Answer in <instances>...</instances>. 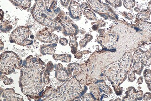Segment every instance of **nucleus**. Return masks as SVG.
Masks as SVG:
<instances>
[{"mask_svg": "<svg viewBox=\"0 0 151 101\" xmlns=\"http://www.w3.org/2000/svg\"><path fill=\"white\" fill-rule=\"evenodd\" d=\"M46 68V64L41 59L31 55L23 61L20 69L19 87L22 93L29 101L45 86L43 77Z\"/></svg>", "mask_w": 151, "mask_h": 101, "instance_id": "1", "label": "nucleus"}, {"mask_svg": "<svg viewBox=\"0 0 151 101\" xmlns=\"http://www.w3.org/2000/svg\"><path fill=\"white\" fill-rule=\"evenodd\" d=\"M87 85L80 84L76 78L72 77L56 89L47 101H75L82 97L88 90Z\"/></svg>", "mask_w": 151, "mask_h": 101, "instance_id": "2", "label": "nucleus"}, {"mask_svg": "<svg viewBox=\"0 0 151 101\" xmlns=\"http://www.w3.org/2000/svg\"><path fill=\"white\" fill-rule=\"evenodd\" d=\"M61 10L59 8L47 10L45 4L42 0H38L35 2L31 13L35 20L42 25L48 27L54 32H63V27L61 24L56 22V19Z\"/></svg>", "mask_w": 151, "mask_h": 101, "instance_id": "3", "label": "nucleus"}, {"mask_svg": "<svg viewBox=\"0 0 151 101\" xmlns=\"http://www.w3.org/2000/svg\"><path fill=\"white\" fill-rule=\"evenodd\" d=\"M132 62L131 52H126L118 61L106 67L104 70V75L112 85H120L127 79Z\"/></svg>", "mask_w": 151, "mask_h": 101, "instance_id": "4", "label": "nucleus"}, {"mask_svg": "<svg viewBox=\"0 0 151 101\" xmlns=\"http://www.w3.org/2000/svg\"><path fill=\"white\" fill-rule=\"evenodd\" d=\"M151 50L144 51L141 48H138L136 50L132 56V66L131 67L128 73V79L130 82H133L135 80V74L141 75L144 66L151 65Z\"/></svg>", "mask_w": 151, "mask_h": 101, "instance_id": "5", "label": "nucleus"}, {"mask_svg": "<svg viewBox=\"0 0 151 101\" xmlns=\"http://www.w3.org/2000/svg\"><path fill=\"white\" fill-rule=\"evenodd\" d=\"M22 63V59L13 51L4 52L1 55V73L5 75H11L15 70L20 69Z\"/></svg>", "mask_w": 151, "mask_h": 101, "instance_id": "6", "label": "nucleus"}, {"mask_svg": "<svg viewBox=\"0 0 151 101\" xmlns=\"http://www.w3.org/2000/svg\"><path fill=\"white\" fill-rule=\"evenodd\" d=\"M91 9L105 20L118 21V17L109 4H104L101 0H86Z\"/></svg>", "mask_w": 151, "mask_h": 101, "instance_id": "7", "label": "nucleus"}, {"mask_svg": "<svg viewBox=\"0 0 151 101\" xmlns=\"http://www.w3.org/2000/svg\"><path fill=\"white\" fill-rule=\"evenodd\" d=\"M119 35L114 30H111L103 35L98 36L97 41L103 48L102 50L114 53L116 52V46L119 41Z\"/></svg>", "mask_w": 151, "mask_h": 101, "instance_id": "8", "label": "nucleus"}, {"mask_svg": "<svg viewBox=\"0 0 151 101\" xmlns=\"http://www.w3.org/2000/svg\"><path fill=\"white\" fill-rule=\"evenodd\" d=\"M29 38H30V35L29 27L22 26L18 27L12 31L10 35L9 41L11 43L26 46L31 45L33 43V40Z\"/></svg>", "mask_w": 151, "mask_h": 101, "instance_id": "9", "label": "nucleus"}, {"mask_svg": "<svg viewBox=\"0 0 151 101\" xmlns=\"http://www.w3.org/2000/svg\"><path fill=\"white\" fill-rule=\"evenodd\" d=\"M35 37L39 41L42 43L57 44L59 41L57 35L53 33V31L47 27H45L37 32Z\"/></svg>", "mask_w": 151, "mask_h": 101, "instance_id": "10", "label": "nucleus"}, {"mask_svg": "<svg viewBox=\"0 0 151 101\" xmlns=\"http://www.w3.org/2000/svg\"><path fill=\"white\" fill-rule=\"evenodd\" d=\"M60 24L63 27V30L62 33L65 36L76 35L79 34V30L78 26L74 23L73 21L68 16L64 17Z\"/></svg>", "mask_w": 151, "mask_h": 101, "instance_id": "11", "label": "nucleus"}, {"mask_svg": "<svg viewBox=\"0 0 151 101\" xmlns=\"http://www.w3.org/2000/svg\"><path fill=\"white\" fill-rule=\"evenodd\" d=\"M55 69V77L57 80L64 82L72 78V76L67 68L64 67L60 63L54 65Z\"/></svg>", "mask_w": 151, "mask_h": 101, "instance_id": "12", "label": "nucleus"}, {"mask_svg": "<svg viewBox=\"0 0 151 101\" xmlns=\"http://www.w3.org/2000/svg\"><path fill=\"white\" fill-rule=\"evenodd\" d=\"M68 9L70 17L77 21L81 19L83 12L81 5L75 1L71 0L68 6Z\"/></svg>", "mask_w": 151, "mask_h": 101, "instance_id": "13", "label": "nucleus"}, {"mask_svg": "<svg viewBox=\"0 0 151 101\" xmlns=\"http://www.w3.org/2000/svg\"><path fill=\"white\" fill-rule=\"evenodd\" d=\"M142 90L136 91L134 87H129L126 92V96L123 98L122 101H141L143 99Z\"/></svg>", "mask_w": 151, "mask_h": 101, "instance_id": "14", "label": "nucleus"}, {"mask_svg": "<svg viewBox=\"0 0 151 101\" xmlns=\"http://www.w3.org/2000/svg\"><path fill=\"white\" fill-rule=\"evenodd\" d=\"M1 96L4 101H24L22 96L16 93L14 89L12 88L2 89V92L1 91Z\"/></svg>", "mask_w": 151, "mask_h": 101, "instance_id": "15", "label": "nucleus"}, {"mask_svg": "<svg viewBox=\"0 0 151 101\" xmlns=\"http://www.w3.org/2000/svg\"><path fill=\"white\" fill-rule=\"evenodd\" d=\"M88 73L89 69L87 64H82V65H80V71L75 78L79 81L82 85H87Z\"/></svg>", "mask_w": 151, "mask_h": 101, "instance_id": "16", "label": "nucleus"}, {"mask_svg": "<svg viewBox=\"0 0 151 101\" xmlns=\"http://www.w3.org/2000/svg\"><path fill=\"white\" fill-rule=\"evenodd\" d=\"M56 43H50L42 45L40 48V51L43 55H54L55 53V48L57 46Z\"/></svg>", "mask_w": 151, "mask_h": 101, "instance_id": "17", "label": "nucleus"}, {"mask_svg": "<svg viewBox=\"0 0 151 101\" xmlns=\"http://www.w3.org/2000/svg\"><path fill=\"white\" fill-rule=\"evenodd\" d=\"M54 65L51 61H49L47 63V65H46V69L43 74V80L45 83V84H48L50 82V78L49 76H50V72L54 69Z\"/></svg>", "mask_w": 151, "mask_h": 101, "instance_id": "18", "label": "nucleus"}, {"mask_svg": "<svg viewBox=\"0 0 151 101\" xmlns=\"http://www.w3.org/2000/svg\"><path fill=\"white\" fill-rule=\"evenodd\" d=\"M13 4L17 7L27 9L30 8L31 0H9Z\"/></svg>", "mask_w": 151, "mask_h": 101, "instance_id": "19", "label": "nucleus"}, {"mask_svg": "<svg viewBox=\"0 0 151 101\" xmlns=\"http://www.w3.org/2000/svg\"><path fill=\"white\" fill-rule=\"evenodd\" d=\"M98 86L100 92L104 93L107 95H111L113 93L112 89L107 85L104 81H99L96 82Z\"/></svg>", "mask_w": 151, "mask_h": 101, "instance_id": "20", "label": "nucleus"}, {"mask_svg": "<svg viewBox=\"0 0 151 101\" xmlns=\"http://www.w3.org/2000/svg\"><path fill=\"white\" fill-rule=\"evenodd\" d=\"M150 15L151 14L147 9L141 10L137 14L135 21H147L150 19Z\"/></svg>", "mask_w": 151, "mask_h": 101, "instance_id": "21", "label": "nucleus"}, {"mask_svg": "<svg viewBox=\"0 0 151 101\" xmlns=\"http://www.w3.org/2000/svg\"><path fill=\"white\" fill-rule=\"evenodd\" d=\"M53 58L55 61H61L63 63H69L71 61L72 56L70 54H65L63 55L54 54Z\"/></svg>", "mask_w": 151, "mask_h": 101, "instance_id": "22", "label": "nucleus"}, {"mask_svg": "<svg viewBox=\"0 0 151 101\" xmlns=\"http://www.w3.org/2000/svg\"><path fill=\"white\" fill-rule=\"evenodd\" d=\"M69 38L70 39L69 46L71 48V52L73 54L75 55L78 52L77 48L78 47V43L77 42V38L76 37V35H71L69 36Z\"/></svg>", "mask_w": 151, "mask_h": 101, "instance_id": "23", "label": "nucleus"}, {"mask_svg": "<svg viewBox=\"0 0 151 101\" xmlns=\"http://www.w3.org/2000/svg\"><path fill=\"white\" fill-rule=\"evenodd\" d=\"M89 88H90L91 93L95 97L96 101H100L101 95V93L100 92V90L99 89L97 84L96 83L91 84L89 85Z\"/></svg>", "mask_w": 151, "mask_h": 101, "instance_id": "24", "label": "nucleus"}, {"mask_svg": "<svg viewBox=\"0 0 151 101\" xmlns=\"http://www.w3.org/2000/svg\"><path fill=\"white\" fill-rule=\"evenodd\" d=\"M12 26L8 20H1V30L4 33H8L12 30Z\"/></svg>", "mask_w": 151, "mask_h": 101, "instance_id": "25", "label": "nucleus"}, {"mask_svg": "<svg viewBox=\"0 0 151 101\" xmlns=\"http://www.w3.org/2000/svg\"><path fill=\"white\" fill-rule=\"evenodd\" d=\"M143 76L148 89L151 91V69H145L143 72Z\"/></svg>", "mask_w": 151, "mask_h": 101, "instance_id": "26", "label": "nucleus"}, {"mask_svg": "<svg viewBox=\"0 0 151 101\" xmlns=\"http://www.w3.org/2000/svg\"><path fill=\"white\" fill-rule=\"evenodd\" d=\"M83 14L87 19L90 21H95L97 19L96 14L93 10L90 9H86L83 11Z\"/></svg>", "mask_w": 151, "mask_h": 101, "instance_id": "27", "label": "nucleus"}, {"mask_svg": "<svg viewBox=\"0 0 151 101\" xmlns=\"http://www.w3.org/2000/svg\"><path fill=\"white\" fill-rule=\"evenodd\" d=\"M54 91V89L53 88L50 86H47L46 89L43 92L42 96L40 101H47L48 98L50 97Z\"/></svg>", "mask_w": 151, "mask_h": 101, "instance_id": "28", "label": "nucleus"}, {"mask_svg": "<svg viewBox=\"0 0 151 101\" xmlns=\"http://www.w3.org/2000/svg\"><path fill=\"white\" fill-rule=\"evenodd\" d=\"M93 39V36L89 34H86L85 35L84 38L82 39L80 41V46L81 48H84L87 46L88 43H89L90 41Z\"/></svg>", "mask_w": 151, "mask_h": 101, "instance_id": "29", "label": "nucleus"}, {"mask_svg": "<svg viewBox=\"0 0 151 101\" xmlns=\"http://www.w3.org/2000/svg\"><path fill=\"white\" fill-rule=\"evenodd\" d=\"M105 1L107 4L115 8L121 7L122 5V0H105Z\"/></svg>", "mask_w": 151, "mask_h": 101, "instance_id": "30", "label": "nucleus"}, {"mask_svg": "<svg viewBox=\"0 0 151 101\" xmlns=\"http://www.w3.org/2000/svg\"><path fill=\"white\" fill-rule=\"evenodd\" d=\"M123 6L127 9H131L135 6V0H124Z\"/></svg>", "mask_w": 151, "mask_h": 101, "instance_id": "31", "label": "nucleus"}, {"mask_svg": "<svg viewBox=\"0 0 151 101\" xmlns=\"http://www.w3.org/2000/svg\"><path fill=\"white\" fill-rule=\"evenodd\" d=\"M1 80L2 81L4 84L6 85L11 84L14 82V80L11 78H8L5 75L1 73Z\"/></svg>", "mask_w": 151, "mask_h": 101, "instance_id": "32", "label": "nucleus"}, {"mask_svg": "<svg viewBox=\"0 0 151 101\" xmlns=\"http://www.w3.org/2000/svg\"><path fill=\"white\" fill-rule=\"evenodd\" d=\"M81 100L82 101H96V99L93 95L91 93L85 94L82 97Z\"/></svg>", "mask_w": 151, "mask_h": 101, "instance_id": "33", "label": "nucleus"}, {"mask_svg": "<svg viewBox=\"0 0 151 101\" xmlns=\"http://www.w3.org/2000/svg\"><path fill=\"white\" fill-rule=\"evenodd\" d=\"M114 90L117 96H121L123 92V88L120 87L119 85H112Z\"/></svg>", "mask_w": 151, "mask_h": 101, "instance_id": "34", "label": "nucleus"}, {"mask_svg": "<svg viewBox=\"0 0 151 101\" xmlns=\"http://www.w3.org/2000/svg\"><path fill=\"white\" fill-rule=\"evenodd\" d=\"M91 53V52L90 51L86 50L82 51L80 52H77L76 54H75V57L77 59H80L82 58L83 55L85 54H88Z\"/></svg>", "mask_w": 151, "mask_h": 101, "instance_id": "35", "label": "nucleus"}, {"mask_svg": "<svg viewBox=\"0 0 151 101\" xmlns=\"http://www.w3.org/2000/svg\"><path fill=\"white\" fill-rule=\"evenodd\" d=\"M122 15L125 18L128 19V20H132V19H134V16H132V14H131V13H128L125 12V11L123 12L122 14Z\"/></svg>", "mask_w": 151, "mask_h": 101, "instance_id": "36", "label": "nucleus"}, {"mask_svg": "<svg viewBox=\"0 0 151 101\" xmlns=\"http://www.w3.org/2000/svg\"><path fill=\"white\" fill-rule=\"evenodd\" d=\"M60 44L63 46H66L68 44V40L66 38H61L59 40Z\"/></svg>", "mask_w": 151, "mask_h": 101, "instance_id": "37", "label": "nucleus"}, {"mask_svg": "<svg viewBox=\"0 0 151 101\" xmlns=\"http://www.w3.org/2000/svg\"><path fill=\"white\" fill-rule=\"evenodd\" d=\"M143 98L144 101H148L151 99V93L147 92L145 93L143 96Z\"/></svg>", "mask_w": 151, "mask_h": 101, "instance_id": "38", "label": "nucleus"}, {"mask_svg": "<svg viewBox=\"0 0 151 101\" xmlns=\"http://www.w3.org/2000/svg\"><path fill=\"white\" fill-rule=\"evenodd\" d=\"M62 5L65 8H68L70 4V0H60Z\"/></svg>", "mask_w": 151, "mask_h": 101, "instance_id": "39", "label": "nucleus"}, {"mask_svg": "<svg viewBox=\"0 0 151 101\" xmlns=\"http://www.w3.org/2000/svg\"><path fill=\"white\" fill-rule=\"evenodd\" d=\"M95 23L98 25L99 27H104L106 26V23L103 20H99L95 22Z\"/></svg>", "mask_w": 151, "mask_h": 101, "instance_id": "40", "label": "nucleus"}, {"mask_svg": "<svg viewBox=\"0 0 151 101\" xmlns=\"http://www.w3.org/2000/svg\"><path fill=\"white\" fill-rule=\"evenodd\" d=\"M91 25H92V30H93V31H97L100 28L98 25L95 23V22H92Z\"/></svg>", "mask_w": 151, "mask_h": 101, "instance_id": "41", "label": "nucleus"}, {"mask_svg": "<svg viewBox=\"0 0 151 101\" xmlns=\"http://www.w3.org/2000/svg\"><path fill=\"white\" fill-rule=\"evenodd\" d=\"M81 7H82V9L85 10L86 9H88L89 7L88 4L87 2H83L82 4H81Z\"/></svg>", "mask_w": 151, "mask_h": 101, "instance_id": "42", "label": "nucleus"}, {"mask_svg": "<svg viewBox=\"0 0 151 101\" xmlns=\"http://www.w3.org/2000/svg\"><path fill=\"white\" fill-rule=\"evenodd\" d=\"M105 29H99L97 30V32L100 34V35H103L105 33Z\"/></svg>", "mask_w": 151, "mask_h": 101, "instance_id": "43", "label": "nucleus"}, {"mask_svg": "<svg viewBox=\"0 0 151 101\" xmlns=\"http://www.w3.org/2000/svg\"><path fill=\"white\" fill-rule=\"evenodd\" d=\"M143 81V77L142 76H141L138 79V83L139 84H142Z\"/></svg>", "mask_w": 151, "mask_h": 101, "instance_id": "44", "label": "nucleus"}, {"mask_svg": "<svg viewBox=\"0 0 151 101\" xmlns=\"http://www.w3.org/2000/svg\"><path fill=\"white\" fill-rule=\"evenodd\" d=\"M108 97V96L106 95V94H101V99H100V101H102L103 100V98H107Z\"/></svg>", "mask_w": 151, "mask_h": 101, "instance_id": "45", "label": "nucleus"}, {"mask_svg": "<svg viewBox=\"0 0 151 101\" xmlns=\"http://www.w3.org/2000/svg\"><path fill=\"white\" fill-rule=\"evenodd\" d=\"M147 9L149 10V11L150 12V14H151V0L150 1V2H149V4H148V5Z\"/></svg>", "mask_w": 151, "mask_h": 101, "instance_id": "46", "label": "nucleus"}, {"mask_svg": "<svg viewBox=\"0 0 151 101\" xmlns=\"http://www.w3.org/2000/svg\"><path fill=\"white\" fill-rule=\"evenodd\" d=\"M4 48V43H2L1 42V51L2 50H3V48Z\"/></svg>", "mask_w": 151, "mask_h": 101, "instance_id": "47", "label": "nucleus"}, {"mask_svg": "<svg viewBox=\"0 0 151 101\" xmlns=\"http://www.w3.org/2000/svg\"><path fill=\"white\" fill-rule=\"evenodd\" d=\"M134 11L136 12H139L140 11V9L139 8H137V7H136V8H134Z\"/></svg>", "mask_w": 151, "mask_h": 101, "instance_id": "48", "label": "nucleus"}, {"mask_svg": "<svg viewBox=\"0 0 151 101\" xmlns=\"http://www.w3.org/2000/svg\"><path fill=\"white\" fill-rule=\"evenodd\" d=\"M35 36L34 35H30V38L31 39L33 40L34 39Z\"/></svg>", "mask_w": 151, "mask_h": 101, "instance_id": "49", "label": "nucleus"}, {"mask_svg": "<svg viewBox=\"0 0 151 101\" xmlns=\"http://www.w3.org/2000/svg\"><path fill=\"white\" fill-rule=\"evenodd\" d=\"M117 100H119V101H122V99H120V98H118V99H115V101H117Z\"/></svg>", "mask_w": 151, "mask_h": 101, "instance_id": "50", "label": "nucleus"}, {"mask_svg": "<svg viewBox=\"0 0 151 101\" xmlns=\"http://www.w3.org/2000/svg\"><path fill=\"white\" fill-rule=\"evenodd\" d=\"M150 61H151V59H150Z\"/></svg>", "mask_w": 151, "mask_h": 101, "instance_id": "51", "label": "nucleus"}]
</instances>
